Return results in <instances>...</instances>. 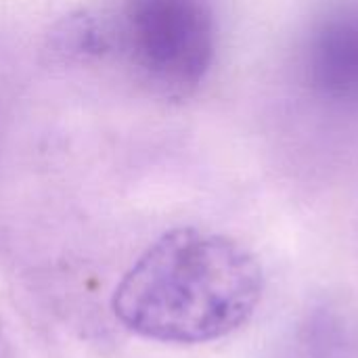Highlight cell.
Listing matches in <instances>:
<instances>
[{
    "mask_svg": "<svg viewBox=\"0 0 358 358\" xmlns=\"http://www.w3.org/2000/svg\"><path fill=\"white\" fill-rule=\"evenodd\" d=\"M262 292V266L245 245L227 235L176 229L126 273L113 310L143 338L201 344L243 327Z\"/></svg>",
    "mask_w": 358,
    "mask_h": 358,
    "instance_id": "obj_1",
    "label": "cell"
},
{
    "mask_svg": "<svg viewBox=\"0 0 358 358\" xmlns=\"http://www.w3.org/2000/svg\"><path fill=\"white\" fill-rule=\"evenodd\" d=\"M113 42L145 84L168 96H187L216 59L214 6L210 0H122Z\"/></svg>",
    "mask_w": 358,
    "mask_h": 358,
    "instance_id": "obj_2",
    "label": "cell"
},
{
    "mask_svg": "<svg viewBox=\"0 0 358 358\" xmlns=\"http://www.w3.org/2000/svg\"><path fill=\"white\" fill-rule=\"evenodd\" d=\"M304 69L321 96L358 101V0H340L315 19L304 46Z\"/></svg>",
    "mask_w": 358,
    "mask_h": 358,
    "instance_id": "obj_3",
    "label": "cell"
}]
</instances>
